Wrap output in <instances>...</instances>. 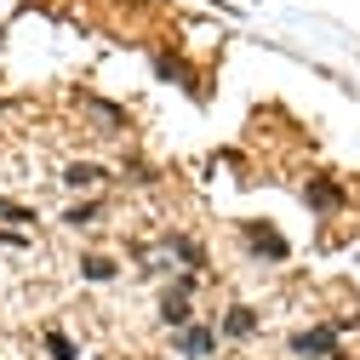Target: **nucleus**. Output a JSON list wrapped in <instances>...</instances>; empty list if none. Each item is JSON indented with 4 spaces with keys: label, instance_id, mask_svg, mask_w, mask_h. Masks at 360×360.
<instances>
[{
    "label": "nucleus",
    "instance_id": "nucleus-14",
    "mask_svg": "<svg viewBox=\"0 0 360 360\" xmlns=\"http://www.w3.org/2000/svg\"><path fill=\"white\" fill-rule=\"evenodd\" d=\"M332 360H343V354H332Z\"/></svg>",
    "mask_w": 360,
    "mask_h": 360
},
{
    "label": "nucleus",
    "instance_id": "nucleus-12",
    "mask_svg": "<svg viewBox=\"0 0 360 360\" xmlns=\"http://www.w3.org/2000/svg\"><path fill=\"white\" fill-rule=\"evenodd\" d=\"M0 217H12V223H29V212H23V206H12V200H0Z\"/></svg>",
    "mask_w": 360,
    "mask_h": 360
},
{
    "label": "nucleus",
    "instance_id": "nucleus-6",
    "mask_svg": "<svg viewBox=\"0 0 360 360\" xmlns=\"http://www.w3.org/2000/svg\"><path fill=\"white\" fill-rule=\"evenodd\" d=\"M252 246L269 252V257H286V240H281L275 229H263V223H252Z\"/></svg>",
    "mask_w": 360,
    "mask_h": 360
},
{
    "label": "nucleus",
    "instance_id": "nucleus-11",
    "mask_svg": "<svg viewBox=\"0 0 360 360\" xmlns=\"http://www.w3.org/2000/svg\"><path fill=\"white\" fill-rule=\"evenodd\" d=\"M92 217H98V206H75V212H69L63 223H75V229H80V223H92Z\"/></svg>",
    "mask_w": 360,
    "mask_h": 360
},
{
    "label": "nucleus",
    "instance_id": "nucleus-7",
    "mask_svg": "<svg viewBox=\"0 0 360 360\" xmlns=\"http://www.w3.org/2000/svg\"><path fill=\"white\" fill-rule=\"evenodd\" d=\"M160 321H166V326H184V321H189V303L177 297V292H166V303H160Z\"/></svg>",
    "mask_w": 360,
    "mask_h": 360
},
{
    "label": "nucleus",
    "instance_id": "nucleus-10",
    "mask_svg": "<svg viewBox=\"0 0 360 360\" xmlns=\"http://www.w3.org/2000/svg\"><path fill=\"white\" fill-rule=\"evenodd\" d=\"M172 252L184 257V263H200V246H195V240H172Z\"/></svg>",
    "mask_w": 360,
    "mask_h": 360
},
{
    "label": "nucleus",
    "instance_id": "nucleus-8",
    "mask_svg": "<svg viewBox=\"0 0 360 360\" xmlns=\"http://www.w3.org/2000/svg\"><path fill=\"white\" fill-rule=\"evenodd\" d=\"M80 275L86 281H115V263L109 257H80Z\"/></svg>",
    "mask_w": 360,
    "mask_h": 360
},
{
    "label": "nucleus",
    "instance_id": "nucleus-3",
    "mask_svg": "<svg viewBox=\"0 0 360 360\" xmlns=\"http://www.w3.org/2000/svg\"><path fill=\"white\" fill-rule=\"evenodd\" d=\"M309 206L314 212H338L343 206V189L338 184H309Z\"/></svg>",
    "mask_w": 360,
    "mask_h": 360
},
{
    "label": "nucleus",
    "instance_id": "nucleus-1",
    "mask_svg": "<svg viewBox=\"0 0 360 360\" xmlns=\"http://www.w3.org/2000/svg\"><path fill=\"white\" fill-rule=\"evenodd\" d=\"M292 349H297V354H309V360H321V354L332 360V354H338V326H309V332H297V338H292Z\"/></svg>",
    "mask_w": 360,
    "mask_h": 360
},
{
    "label": "nucleus",
    "instance_id": "nucleus-4",
    "mask_svg": "<svg viewBox=\"0 0 360 360\" xmlns=\"http://www.w3.org/2000/svg\"><path fill=\"white\" fill-rule=\"evenodd\" d=\"M223 332H229V338H252V332H257V309H229Z\"/></svg>",
    "mask_w": 360,
    "mask_h": 360
},
{
    "label": "nucleus",
    "instance_id": "nucleus-2",
    "mask_svg": "<svg viewBox=\"0 0 360 360\" xmlns=\"http://www.w3.org/2000/svg\"><path fill=\"white\" fill-rule=\"evenodd\" d=\"M177 349H184L189 360H206V354L217 349V332H206V326H184V332H177Z\"/></svg>",
    "mask_w": 360,
    "mask_h": 360
},
{
    "label": "nucleus",
    "instance_id": "nucleus-5",
    "mask_svg": "<svg viewBox=\"0 0 360 360\" xmlns=\"http://www.w3.org/2000/svg\"><path fill=\"white\" fill-rule=\"evenodd\" d=\"M98 177H103V166H92V160H80V166H69V172H63V184H69V189H92Z\"/></svg>",
    "mask_w": 360,
    "mask_h": 360
},
{
    "label": "nucleus",
    "instance_id": "nucleus-13",
    "mask_svg": "<svg viewBox=\"0 0 360 360\" xmlns=\"http://www.w3.org/2000/svg\"><path fill=\"white\" fill-rule=\"evenodd\" d=\"M0 246H18V235H0Z\"/></svg>",
    "mask_w": 360,
    "mask_h": 360
},
{
    "label": "nucleus",
    "instance_id": "nucleus-9",
    "mask_svg": "<svg viewBox=\"0 0 360 360\" xmlns=\"http://www.w3.org/2000/svg\"><path fill=\"white\" fill-rule=\"evenodd\" d=\"M46 349H52V360H80V354H75V343H69L63 332H46Z\"/></svg>",
    "mask_w": 360,
    "mask_h": 360
}]
</instances>
